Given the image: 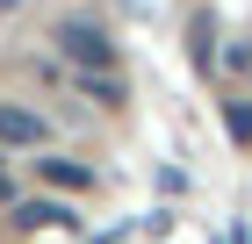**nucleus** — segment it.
<instances>
[{
	"instance_id": "obj_1",
	"label": "nucleus",
	"mask_w": 252,
	"mask_h": 244,
	"mask_svg": "<svg viewBox=\"0 0 252 244\" xmlns=\"http://www.w3.org/2000/svg\"><path fill=\"white\" fill-rule=\"evenodd\" d=\"M58 51L72 57V65H87V79L116 65V43H108V29H94V22H65V29H58Z\"/></svg>"
},
{
	"instance_id": "obj_2",
	"label": "nucleus",
	"mask_w": 252,
	"mask_h": 244,
	"mask_svg": "<svg viewBox=\"0 0 252 244\" xmlns=\"http://www.w3.org/2000/svg\"><path fill=\"white\" fill-rule=\"evenodd\" d=\"M43 115L36 108H15V101H0V144H15V151H29V144H43Z\"/></svg>"
},
{
	"instance_id": "obj_3",
	"label": "nucleus",
	"mask_w": 252,
	"mask_h": 244,
	"mask_svg": "<svg viewBox=\"0 0 252 244\" xmlns=\"http://www.w3.org/2000/svg\"><path fill=\"white\" fill-rule=\"evenodd\" d=\"M36 172H43V187H65V194L94 187V172H87V165H72V158H36Z\"/></svg>"
},
{
	"instance_id": "obj_4",
	"label": "nucleus",
	"mask_w": 252,
	"mask_h": 244,
	"mask_svg": "<svg viewBox=\"0 0 252 244\" xmlns=\"http://www.w3.org/2000/svg\"><path fill=\"white\" fill-rule=\"evenodd\" d=\"M15 216H22L29 230H43V223H65V208H58V201H29V208H15Z\"/></svg>"
},
{
	"instance_id": "obj_5",
	"label": "nucleus",
	"mask_w": 252,
	"mask_h": 244,
	"mask_svg": "<svg viewBox=\"0 0 252 244\" xmlns=\"http://www.w3.org/2000/svg\"><path fill=\"white\" fill-rule=\"evenodd\" d=\"M87 101H108V108H116V101H123V79L116 72H94V79H87Z\"/></svg>"
},
{
	"instance_id": "obj_6",
	"label": "nucleus",
	"mask_w": 252,
	"mask_h": 244,
	"mask_svg": "<svg viewBox=\"0 0 252 244\" xmlns=\"http://www.w3.org/2000/svg\"><path fill=\"white\" fill-rule=\"evenodd\" d=\"M223 115H231V136H238V144H252V101H231Z\"/></svg>"
},
{
	"instance_id": "obj_7",
	"label": "nucleus",
	"mask_w": 252,
	"mask_h": 244,
	"mask_svg": "<svg viewBox=\"0 0 252 244\" xmlns=\"http://www.w3.org/2000/svg\"><path fill=\"white\" fill-rule=\"evenodd\" d=\"M188 36H194V57L209 65V36H216V22H209V15H194V29H188Z\"/></svg>"
},
{
	"instance_id": "obj_8",
	"label": "nucleus",
	"mask_w": 252,
	"mask_h": 244,
	"mask_svg": "<svg viewBox=\"0 0 252 244\" xmlns=\"http://www.w3.org/2000/svg\"><path fill=\"white\" fill-rule=\"evenodd\" d=\"M7 194H15V180H7V165H0V201H7Z\"/></svg>"
}]
</instances>
